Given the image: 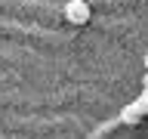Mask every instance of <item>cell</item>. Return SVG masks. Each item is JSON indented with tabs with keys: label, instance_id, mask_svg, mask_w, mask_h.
<instances>
[{
	"label": "cell",
	"instance_id": "6da1fadb",
	"mask_svg": "<svg viewBox=\"0 0 148 139\" xmlns=\"http://www.w3.org/2000/svg\"><path fill=\"white\" fill-rule=\"evenodd\" d=\"M65 19L71 25H83V22H90V6L83 0H68L65 3Z\"/></svg>",
	"mask_w": 148,
	"mask_h": 139
},
{
	"label": "cell",
	"instance_id": "7a4b0ae2",
	"mask_svg": "<svg viewBox=\"0 0 148 139\" xmlns=\"http://www.w3.org/2000/svg\"><path fill=\"white\" fill-rule=\"evenodd\" d=\"M130 108L136 111L139 118H142V114H148V93H142L139 99H133V102H130Z\"/></svg>",
	"mask_w": 148,
	"mask_h": 139
},
{
	"label": "cell",
	"instance_id": "3957f363",
	"mask_svg": "<svg viewBox=\"0 0 148 139\" xmlns=\"http://www.w3.org/2000/svg\"><path fill=\"white\" fill-rule=\"evenodd\" d=\"M120 120H123V124H136V120H139V114H136V111H133V108L127 105V108L120 111Z\"/></svg>",
	"mask_w": 148,
	"mask_h": 139
},
{
	"label": "cell",
	"instance_id": "277c9868",
	"mask_svg": "<svg viewBox=\"0 0 148 139\" xmlns=\"http://www.w3.org/2000/svg\"><path fill=\"white\" fill-rule=\"evenodd\" d=\"M142 83H145V93H148V71H145V81H142Z\"/></svg>",
	"mask_w": 148,
	"mask_h": 139
},
{
	"label": "cell",
	"instance_id": "5b68a950",
	"mask_svg": "<svg viewBox=\"0 0 148 139\" xmlns=\"http://www.w3.org/2000/svg\"><path fill=\"white\" fill-rule=\"evenodd\" d=\"M145 68H148V56H145Z\"/></svg>",
	"mask_w": 148,
	"mask_h": 139
}]
</instances>
